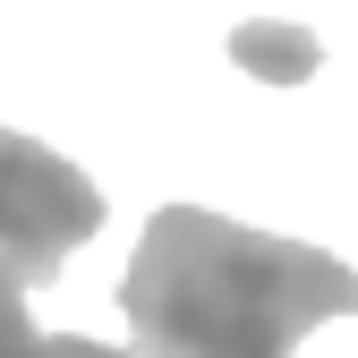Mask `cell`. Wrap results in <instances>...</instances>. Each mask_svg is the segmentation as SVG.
Wrapping results in <instances>:
<instances>
[{
  "mask_svg": "<svg viewBox=\"0 0 358 358\" xmlns=\"http://www.w3.org/2000/svg\"><path fill=\"white\" fill-rule=\"evenodd\" d=\"M120 316L137 358H290L316 324L358 316V273L307 239L162 205L120 273Z\"/></svg>",
  "mask_w": 358,
  "mask_h": 358,
  "instance_id": "cell-1",
  "label": "cell"
},
{
  "mask_svg": "<svg viewBox=\"0 0 358 358\" xmlns=\"http://www.w3.org/2000/svg\"><path fill=\"white\" fill-rule=\"evenodd\" d=\"M94 231H103V188L69 154L0 128V273L43 290Z\"/></svg>",
  "mask_w": 358,
  "mask_h": 358,
  "instance_id": "cell-2",
  "label": "cell"
},
{
  "mask_svg": "<svg viewBox=\"0 0 358 358\" xmlns=\"http://www.w3.org/2000/svg\"><path fill=\"white\" fill-rule=\"evenodd\" d=\"M231 60L239 69H256V77H307V69H316V43H307L299 26H239L231 34Z\"/></svg>",
  "mask_w": 358,
  "mask_h": 358,
  "instance_id": "cell-3",
  "label": "cell"
},
{
  "mask_svg": "<svg viewBox=\"0 0 358 358\" xmlns=\"http://www.w3.org/2000/svg\"><path fill=\"white\" fill-rule=\"evenodd\" d=\"M34 350H43V333L26 316V282L0 273V358H34Z\"/></svg>",
  "mask_w": 358,
  "mask_h": 358,
  "instance_id": "cell-4",
  "label": "cell"
}]
</instances>
